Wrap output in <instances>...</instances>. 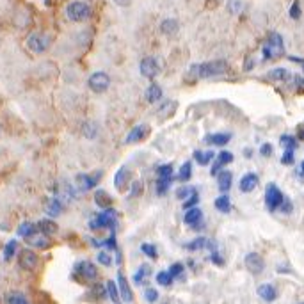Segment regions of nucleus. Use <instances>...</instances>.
<instances>
[{
	"instance_id": "31",
	"label": "nucleus",
	"mask_w": 304,
	"mask_h": 304,
	"mask_svg": "<svg viewBox=\"0 0 304 304\" xmlns=\"http://www.w3.org/2000/svg\"><path fill=\"white\" fill-rule=\"evenodd\" d=\"M194 159L200 166H206L210 160L213 159V151H201V149H196L194 151Z\"/></svg>"
},
{
	"instance_id": "40",
	"label": "nucleus",
	"mask_w": 304,
	"mask_h": 304,
	"mask_svg": "<svg viewBox=\"0 0 304 304\" xmlns=\"http://www.w3.org/2000/svg\"><path fill=\"white\" fill-rule=\"evenodd\" d=\"M279 142L287 149H295V148H297V141H295V137H292V135H281Z\"/></svg>"
},
{
	"instance_id": "12",
	"label": "nucleus",
	"mask_w": 304,
	"mask_h": 304,
	"mask_svg": "<svg viewBox=\"0 0 304 304\" xmlns=\"http://www.w3.org/2000/svg\"><path fill=\"white\" fill-rule=\"evenodd\" d=\"M101 175L103 172L98 171V172H93V175H78L77 176V183H78V187H80L82 190H91V189H95L96 187V183L100 182V178H101Z\"/></svg>"
},
{
	"instance_id": "24",
	"label": "nucleus",
	"mask_w": 304,
	"mask_h": 304,
	"mask_svg": "<svg viewBox=\"0 0 304 304\" xmlns=\"http://www.w3.org/2000/svg\"><path fill=\"white\" fill-rule=\"evenodd\" d=\"M267 78L274 82H287L290 78V71L285 70V68H274L267 73Z\"/></svg>"
},
{
	"instance_id": "64",
	"label": "nucleus",
	"mask_w": 304,
	"mask_h": 304,
	"mask_svg": "<svg viewBox=\"0 0 304 304\" xmlns=\"http://www.w3.org/2000/svg\"><path fill=\"white\" fill-rule=\"evenodd\" d=\"M302 70H304V62H302Z\"/></svg>"
},
{
	"instance_id": "63",
	"label": "nucleus",
	"mask_w": 304,
	"mask_h": 304,
	"mask_svg": "<svg viewBox=\"0 0 304 304\" xmlns=\"http://www.w3.org/2000/svg\"><path fill=\"white\" fill-rule=\"evenodd\" d=\"M301 175H302V176H304V162H302V164H301Z\"/></svg>"
},
{
	"instance_id": "3",
	"label": "nucleus",
	"mask_w": 304,
	"mask_h": 304,
	"mask_svg": "<svg viewBox=\"0 0 304 304\" xmlns=\"http://www.w3.org/2000/svg\"><path fill=\"white\" fill-rule=\"evenodd\" d=\"M50 43H52L50 36L45 32H32V34H29V37H27V47L34 54H43V52H47L48 48H50Z\"/></svg>"
},
{
	"instance_id": "6",
	"label": "nucleus",
	"mask_w": 304,
	"mask_h": 304,
	"mask_svg": "<svg viewBox=\"0 0 304 304\" xmlns=\"http://www.w3.org/2000/svg\"><path fill=\"white\" fill-rule=\"evenodd\" d=\"M88 84L93 93H98L100 95V93H105L108 89V85H111V77H108L107 73H103V71H96V73H93L91 77H89Z\"/></svg>"
},
{
	"instance_id": "61",
	"label": "nucleus",
	"mask_w": 304,
	"mask_h": 304,
	"mask_svg": "<svg viewBox=\"0 0 304 304\" xmlns=\"http://www.w3.org/2000/svg\"><path fill=\"white\" fill-rule=\"evenodd\" d=\"M299 137H301L302 141H304V128H299Z\"/></svg>"
},
{
	"instance_id": "26",
	"label": "nucleus",
	"mask_w": 304,
	"mask_h": 304,
	"mask_svg": "<svg viewBox=\"0 0 304 304\" xmlns=\"http://www.w3.org/2000/svg\"><path fill=\"white\" fill-rule=\"evenodd\" d=\"M95 203L100 206V208L107 210V208H111V206H112V198L108 196L105 190H96V192H95Z\"/></svg>"
},
{
	"instance_id": "15",
	"label": "nucleus",
	"mask_w": 304,
	"mask_h": 304,
	"mask_svg": "<svg viewBox=\"0 0 304 304\" xmlns=\"http://www.w3.org/2000/svg\"><path fill=\"white\" fill-rule=\"evenodd\" d=\"M148 134H149V126L148 125H137V126H134V128L130 130V134L126 135L125 142H126V144H134V142H139V141H142V139H146V137H148Z\"/></svg>"
},
{
	"instance_id": "55",
	"label": "nucleus",
	"mask_w": 304,
	"mask_h": 304,
	"mask_svg": "<svg viewBox=\"0 0 304 304\" xmlns=\"http://www.w3.org/2000/svg\"><path fill=\"white\" fill-rule=\"evenodd\" d=\"M210 260H212L215 265H219V267H223V265H224V260L219 256V253H217V251H213V253H212V256H210Z\"/></svg>"
},
{
	"instance_id": "39",
	"label": "nucleus",
	"mask_w": 304,
	"mask_h": 304,
	"mask_svg": "<svg viewBox=\"0 0 304 304\" xmlns=\"http://www.w3.org/2000/svg\"><path fill=\"white\" fill-rule=\"evenodd\" d=\"M157 281H159V285H162V287H171L172 283V276L169 274V270H162V272L157 274Z\"/></svg>"
},
{
	"instance_id": "23",
	"label": "nucleus",
	"mask_w": 304,
	"mask_h": 304,
	"mask_svg": "<svg viewBox=\"0 0 304 304\" xmlns=\"http://www.w3.org/2000/svg\"><path fill=\"white\" fill-rule=\"evenodd\" d=\"M160 31H162L164 36H175L176 32L180 31V24L175 20V18H167L160 24Z\"/></svg>"
},
{
	"instance_id": "32",
	"label": "nucleus",
	"mask_w": 304,
	"mask_h": 304,
	"mask_svg": "<svg viewBox=\"0 0 304 304\" xmlns=\"http://www.w3.org/2000/svg\"><path fill=\"white\" fill-rule=\"evenodd\" d=\"M215 208L219 210V212H224V213H228L231 210V201H230V198L226 196V194H223V196H219L215 200Z\"/></svg>"
},
{
	"instance_id": "21",
	"label": "nucleus",
	"mask_w": 304,
	"mask_h": 304,
	"mask_svg": "<svg viewBox=\"0 0 304 304\" xmlns=\"http://www.w3.org/2000/svg\"><path fill=\"white\" fill-rule=\"evenodd\" d=\"M230 141H231V135L230 134H223V132L210 134V135H206V137H205L206 144H213V146H224V144H228Z\"/></svg>"
},
{
	"instance_id": "5",
	"label": "nucleus",
	"mask_w": 304,
	"mask_h": 304,
	"mask_svg": "<svg viewBox=\"0 0 304 304\" xmlns=\"http://www.w3.org/2000/svg\"><path fill=\"white\" fill-rule=\"evenodd\" d=\"M283 200H285V196L279 190V187L274 185V183H269L267 189H265V205H267V208L270 212L279 208V205L283 203Z\"/></svg>"
},
{
	"instance_id": "59",
	"label": "nucleus",
	"mask_w": 304,
	"mask_h": 304,
	"mask_svg": "<svg viewBox=\"0 0 304 304\" xmlns=\"http://www.w3.org/2000/svg\"><path fill=\"white\" fill-rule=\"evenodd\" d=\"M205 247L213 253V251H217V242H215V240H206V246Z\"/></svg>"
},
{
	"instance_id": "7",
	"label": "nucleus",
	"mask_w": 304,
	"mask_h": 304,
	"mask_svg": "<svg viewBox=\"0 0 304 304\" xmlns=\"http://www.w3.org/2000/svg\"><path fill=\"white\" fill-rule=\"evenodd\" d=\"M244 265H246V269L249 270L253 276H258V274L264 272L265 269V260L262 258V254L258 253H249L246 254V258H244Z\"/></svg>"
},
{
	"instance_id": "37",
	"label": "nucleus",
	"mask_w": 304,
	"mask_h": 304,
	"mask_svg": "<svg viewBox=\"0 0 304 304\" xmlns=\"http://www.w3.org/2000/svg\"><path fill=\"white\" fill-rule=\"evenodd\" d=\"M36 230H37L36 224H32V223H21V224H20V228H18V235L24 236V238H25V236L32 235Z\"/></svg>"
},
{
	"instance_id": "10",
	"label": "nucleus",
	"mask_w": 304,
	"mask_h": 304,
	"mask_svg": "<svg viewBox=\"0 0 304 304\" xmlns=\"http://www.w3.org/2000/svg\"><path fill=\"white\" fill-rule=\"evenodd\" d=\"M130 182H132V171L128 167H121L118 172L114 175V187L119 190V192H125L128 189Z\"/></svg>"
},
{
	"instance_id": "62",
	"label": "nucleus",
	"mask_w": 304,
	"mask_h": 304,
	"mask_svg": "<svg viewBox=\"0 0 304 304\" xmlns=\"http://www.w3.org/2000/svg\"><path fill=\"white\" fill-rule=\"evenodd\" d=\"M116 2L121 4V6H123V4H126V2H128V0H116Z\"/></svg>"
},
{
	"instance_id": "11",
	"label": "nucleus",
	"mask_w": 304,
	"mask_h": 304,
	"mask_svg": "<svg viewBox=\"0 0 304 304\" xmlns=\"http://www.w3.org/2000/svg\"><path fill=\"white\" fill-rule=\"evenodd\" d=\"M37 262H39V258H37V254L31 249H24L20 253V256H18V264L25 270H34L37 267Z\"/></svg>"
},
{
	"instance_id": "41",
	"label": "nucleus",
	"mask_w": 304,
	"mask_h": 304,
	"mask_svg": "<svg viewBox=\"0 0 304 304\" xmlns=\"http://www.w3.org/2000/svg\"><path fill=\"white\" fill-rule=\"evenodd\" d=\"M141 251L146 254V256L153 258V260H157V258H159V253H157V247L151 246V244H142V246H141Z\"/></svg>"
},
{
	"instance_id": "28",
	"label": "nucleus",
	"mask_w": 304,
	"mask_h": 304,
	"mask_svg": "<svg viewBox=\"0 0 304 304\" xmlns=\"http://www.w3.org/2000/svg\"><path fill=\"white\" fill-rule=\"evenodd\" d=\"M160 98H162V89H160V85L151 84L148 88V91H146V100H148L149 103H157Z\"/></svg>"
},
{
	"instance_id": "9",
	"label": "nucleus",
	"mask_w": 304,
	"mask_h": 304,
	"mask_svg": "<svg viewBox=\"0 0 304 304\" xmlns=\"http://www.w3.org/2000/svg\"><path fill=\"white\" fill-rule=\"evenodd\" d=\"M139 70H141L142 77H146V78H155L157 75L160 73L159 61H157L155 57H144L141 61V66H139Z\"/></svg>"
},
{
	"instance_id": "35",
	"label": "nucleus",
	"mask_w": 304,
	"mask_h": 304,
	"mask_svg": "<svg viewBox=\"0 0 304 304\" xmlns=\"http://www.w3.org/2000/svg\"><path fill=\"white\" fill-rule=\"evenodd\" d=\"M190 176H192V164L185 162L182 166V169H180V172H178V180H180V182H189Z\"/></svg>"
},
{
	"instance_id": "30",
	"label": "nucleus",
	"mask_w": 304,
	"mask_h": 304,
	"mask_svg": "<svg viewBox=\"0 0 304 304\" xmlns=\"http://www.w3.org/2000/svg\"><path fill=\"white\" fill-rule=\"evenodd\" d=\"M4 301L9 302V304H27L29 299L25 297L21 292H9V294L6 295V299H4Z\"/></svg>"
},
{
	"instance_id": "16",
	"label": "nucleus",
	"mask_w": 304,
	"mask_h": 304,
	"mask_svg": "<svg viewBox=\"0 0 304 304\" xmlns=\"http://www.w3.org/2000/svg\"><path fill=\"white\" fill-rule=\"evenodd\" d=\"M183 221H185L189 226H192V228H201V224L203 223V212H201V208H198V206H192V208H187V213H185V217H183Z\"/></svg>"
},
{
	"instance_id": "17",
	"label": "nucleus",
	"mask_w": 304,
	"mask_h": 304,
	"mask_svg": "<svg viewBox=\"0 0 304 304\" xmlns=\"http://www.w3.org/2000/svg\"><path fill=\"white\" fill-rule=\"evenodd\" d=\"M238 187L242 192H253V190L258 187V175H254V172H247V175H244L238 183Z\"/></svg>"
},
{
	"instance_id": "58",
	"label": "nucleus",
	"mask_w": 304,
	"mask_h": 304,
	"mask_svg": "<svg viewBox=\"0 0 304 304\" xmlns=\"http://www.w3.org/2000/svg\"><path fill=\"white\" fill-rule=\"evenodd\" d=\"M295 85H297V91L304 93V78L302 77H295Z\"/></svg>"
},
{
	"instance_id": "22",
	"label": "nucleus",
	"mask_w": 304,
	"mask_h": 304,
	"mask_svg": "<svg viewBox=\"0 0 304 304\" xmlns=\"http://www.w3.org/2000/svg\"><path fill=\"white\" fill-rule=\"evenodd\" d=\"M36 228H37V231H41V233H45V235H54V233H57V231H59L57 223H54L52 219L39 221V223L36 224Z\"/></svg>"
},
{
	"instance_id": "57",
	"label": "nucleus",
	"mask_w": 304,
	"mask_h": 304,
	"mask_svg": "<svg viewBox=\"0 0 304 304\" xmlns=\"http://www.w3.org/2000/svg\"><path fill=\"white\" fill-rule=\"evenodd\" d=\"M260 153L264 157H270V155H272V146H270V144H264L260 148Z\"/></svg>"
},
{
	"instance_id": "2",
	"label": "nucleus",
	"mask_w": 304,
	"mask_h": 304,
	"mask_svg": "<svg viewBox=\"0 0 304 304\" xmlns=\"http://www.w3.org/2000/svg\"><path fill=\"white\" fill-rule=\"evenodd\" d=\"M285 54V43L283 37L279 36L277 32L269 34L267 43L264 47V57L265 59H277Z\"/></svg>"
},
{
	"instance_id": "60",
	"label": "nucleus",
	"mask_w": 304,
	"mask_h": 304,
	"mask_svg": "<svg viewBox=\"0 0 304 304\" xmlns=\"http://www.w3.org/2000/svg\"><path fill=\"white\" fill-rule=\"evenodd\" d=\"M221 167H223V166H221L219 162H215V164H213V167H212V175H217V171H219Z\"/></svg>"
},
{
	"instance_id": "20",
	"label": "nucleus",
	"mask_w": 304,
	"mask_h": 304,
	"mask_svg": "<svg viewBox=\"0 0 304 304\" xmlns=\"http://www.w3.org/2000/svg\"><path fill=\"white\" fill-rule=\"evenodd\" d=\"M258 295H260L264 301H267V302H272L274 299L277 297V290H276V287L274 285H270V283H264V285H260L258 287Z\"/></svg>"
},
{
	"instance_id": "36",
	"label": "nucleus",
	"mask_w": 304,
	"mask_h": 304,
	"mask_svg": "<svg viewBox=\"0 0 304 304\" xmlns=\"http://www.w3.org/2000/svg\"><path fill=\"white\" fill-rule=\"evenodd\" d=\"M16 249H18L16 240H9V242L6 244V247H4V258H6V260H11V258L14 256V253H16Z\"/></svg>"
},
{
	"instance_id": "54",
	"label": "nucleus",
	"mask_w": 304,
	"mask_h": 304,
	"mask_svg": "<svg viewBox=\"0 0 304 304\" xmlns=\"http://www.w3.org/2000/svg\"><path fill=\"white\" fill-rule=\"evenodd\" d=\"M290 16L294 18V20H299V18H301V9H299V2H294V6H292V9H290Z\"/></svg>"
},
{
	"instance_id": "52",
	"label": "nucleus",
	"mask_w": 304,
	"mask_h": 304,
	"mask_svg": "<svg viewBox=\"0 0 304 304\" xmlns=\"http://www.w3.org/2000/svg\"><path fill=\"white\" fill-rule=\"evenodd\" d=\"M91 294H93V297H96V299H103L105 295H107V290H105L101 285H96V287H93Z\"/></svg>"
},
{
	"instance_id": "38",
	"label": "nucleus",
	"mask_w": 304,
	"mask_h": 304,
	"mask_svg": "<svg viewBox=\"0 0 304 304\" xmlns=\"http://www.w3.org/2000/svg\"><path fill=\"white\" fill-rule=\"evenodd\" d=\"M205 246H206V238H205V236H198V238H194L192 242L185 244V247H187L189 251H200V249H203Z\"/></svg>"
},
{
	"instance_id": "46",
	"label": "nucleus",
	"mask_w": 304,
	"mask_h": 304,
	"mask_svg": "<svg viewBox=\"0 0 304 304\" xmlns=\"http://www.w3.org/2000/svg\"><path fill=\"white\" fill-rule=\"evenodd\" d=\"M192 192H196L194 187H183V189L176 190V198H178V200H187V198H189Z\"/></svg>"
},
{
	"instance_id": "4",
	"label": "nucleus",
	"mask_w": 304,
	"mask_h": 304,
	"mask_svg": "<svg viewBox=\"0 0 304 304\" xmlns=\"http://www.w3.org/2000/svg\"><path fill=\"white\" fill-rule=\"evenodd\" d=\"M66 16L71 21H84L91 16V7L85 2H71L66 7Z\"/></svg>"
},
{
	"instance_id": "33",
	"label": "nucleus",
	"mask_w": 304,
	"mask_h": 304,
	"mask_svg": "<svg viewBox=\"0 0 304 304\" xmlns=\"http://www.w3.org/2000/svg\"><path fill=\"white\" fill-rule=\"evenodd\" d=\"M82 134H84L88 139H95L96 135H98V126H96L93 121H85L84 125H82Z\"/></svg>"
},
{
	"instance_id": "47",
	"label": "nucleus",
	"mask_w": 304,
	"mask_h": 304,
	"mask_svg": "<svg viewBox=\"0 0 304 304\" xmlns=\"http://www.w3.org/2000/svg\"><path fill=\"white\" fill-rule=\"evenodd\" d=\"M96 260H98V264L105 265V267H111V265H112V258H111V254L105 253V251H101V253H98V256H96Z\"/></svg>"
},
{
	"instance_id": "1",
	"label": "nucleus",
	"mask_w": 304,
	"mask_h": 304,
	"mask_svg": "<svg viewBox=\"0 0 304 304\" xmlns=\"http://www.w3.org/2000/svg\"><path fill=\"white\" fill-rule=\"evenodd\" d=\"M226 71H228L226 61H210V62H203V64H192L189 75L194 78H210V77L224 75Z\"/></svg>"
},
{
	"instance_id": "53",
	"label": "nucleus",
	"mask_w": 304,
	"mask_h": 304,
	"mask_svg": "<svg viewBox=\"0 0 304 304\" xmlns=\"http://www.w3.org/2000/svg\"><path fill=\"white\" fill-rule=\"evenodd\" d=\"M283 164H294V149H285V155L281 157Z\"/></svg>"
},
{
	"instance_id": "19",
	"label": "nucleus",
	"mask_w": 304,
	"mask_h": 304,
	"mask_svg": "<svg viewBox=\"0 0 304 304\" xmlns=\"http://www.w3.org/2000/svg\"><path fill=\"white\" fill-rule=\"evenodd\" d=\"M231 183H233V175L230 171H221L217 175V185H219V190L223 194H226L231 189Z\"/></svg>"
},
{
	"instance_id": "56",
	"label": "nucleus",
	"mask_w": 304,
	"mask_h": 304,
	"mask_svg": "<svg viewBox=\"0 0 304 304\" xmlns=\"http://www.w3.org/2000/svg\"><path fill=\"white\" fill-rule=\"evenodd\" d=\"M281 212L283 213H290L292 212V201H287V200H283V203H281Z\"/></svg>"
},
{
	"instance_id": "43",
	"label": "nucleus",
	"mask_w": 304,
	"mask_h": 304,
	"mask_svg": "<svg viewBox=\"0 0 304 304\" xmlns=\"http://www.w3.org/2000/svg\"><path fill=\"white\" fill-rule=\"evenodd\" d=\"M142 190H144V185H142L141 180H135L132 183V189H130V198H137L142 194Z\"/></svg>"
},
{
	"instance_id": "25",
	"label": "nucleus",
	"mask_w": 304,
	"mask_h": 304,
	"mask_svg": "<svg viewBox=\"0 0 304 304\" xmlns=\"http://www.w3.org/2000/svg\"><path fill=\"white\" fill-rule=\"evenodd\" d=\"M151 276V267L149 265H141L137 272L134 274V283L135 285H144L148 277Z\"/></svg>"
},
{
	"instance_id": "48",
	"label": "nucleus",
	"mask_w": 304,
	"mask_h": 304,
	"mask_svg": "<svg viewBox=\"0 0 304 304\" xmlns=\"http://www.w3.org/2000/svg\"><path fill=\"white\" fill-rule=\"evenodd\" d=\"M198 201H200V196H198V192H192L189 198L185 200V203H183V208H192V206H196L198 205Z\"/></svg>"
},
{
	"instance_id": "51",
	"label": "nucleus",
	"mask_w": 304,
	"mask_h": 304,
	"mask_svg": "<svg viewBox=\"0 0 304 304\" xmlns=\"http://www.w3.org/2000/svg\"><path fill=\"white\" fill-rule=\"evenodd\" d=\"M169 274L172 277H182L183 276V265L182 264H172L171 269H169Z\"/></svg>"
},
{
	"instance_id": "50",
	"label": "nucleus",
	"mask_w": 304,
	"mask_h": 304,
	"mask_svg": "<svg viewBox=\"0 0 304 304\" xmlns=\"http://www.w3.org/2000/svg\"><path fill=\"white\" fill-rule=\"evenodd\" d=\"M144 299L148 302H155L157 299H159V292L155 290V288H146L144 292Z\"/></svg>"
},
{
	"instance_id": "44",
	"label": "nucleus",
	"mask_w": 304,
	"mask_h": 304,
	"mask_svg": "<svg viewBox=\"0 0 304 304\" xmlns=\"http://www.w3.org/2000/svg\"><path fill=\"white\" fill-rule=\"evenodd\" d=\"M107 294L111 295V299L114 302H119V294H118V288H116L114 281H108L107 283Z\"/></svg>"
},
{
	"instance_id": "45",
	"label": "nucleus",
	"mask_w": 304,
	"mask_h": 304,
	"mask_svg": "<svg viewBox=\"0 0 304 304\" xmlns=\"http://www.w3.org/2000/svg\"><path fill=\"white\" fill-rule=\"evenodd\" d=\"M217 162H219L221 166H226V164H231V162H233V155H231L230 151H221L219 157H217Z\"/></svg>"
},
{
	"instance_id": "34",
	"label": "nucleus",
	"mask_w": 304,
	"mask_h": 304,
	"mask_svg": "<svg viewBox=\"0 0 304 304\" xmlns=\"http://www.w3.org/2000/svg\"><path fill=\"white\" fill-rule=\"evenodd\" d=\"M176 101H167V103H164L162 107L159 108V118L160 119H166L167 116H171L172 112H175V108H176Z\"/></svg>"
},
{
	"instance_id": "42",
	"label": "nucleus",
	"mask_w": 304,
	"mask_h": 304,
	"mask_svg": "<svg viewBox=\"0 0 304 304\" xmlns=\"http://www.w3.org/2000/svg\"><path fill=\"white\" fill-rule=\"evenodd\" d=\"M242 7H244L242 0H228V11L231 14H238L242 11Z\"/></svg>"
},
{
	"instance_id": "49",
	"label": "nucleus",
	"mask_w": 304,
	"mask_h": 304,
	"mask_svg": "<svg viewBox=\"0 0 304 304\" xmlns=\"http://www.w3.org/2000/svg\"><path fill=\"white\" fill-rule=\"evenodd\" d=\"M157 176H172V166H171V164L159 166V167H157Z\"/></svg>"
},
{
	"instance_id": "18",
	"label": "nucleus",
	"mask_w": 304,
	"mask_h": 304,
	"mask_svg": "<svg viewBox=\"0 0 304 304\" xmlns=\"http://www.w3.org/2000/svg\"><path fill=\"white\" fill-rule=\"evenodd\" d=\"M118 283H119V294H121V299L125 302H132L134 301L132 288H130V285H128V279H126L121 272L118 274Z\"/></svg>"
},
{
	"instance_id": "29",
	"label": "nucleus",
	"mask_w": 304,
	"mask_h": 304,
	"mask_svg": "<svg viewBox=\"0 0 304 304\" xmlns=\"http://www.w3.org/2000/svg\"><path fill=\"white\" fill-rule=\"evenodd\" d=\"M171 182H172V176H159V180H157V194L164 196V194L167 192Z\"/></svg>"
},
{
	"instance_id": "8",
	"label": "nucleus",
	"mask_w": 304,
	"mask_h": 304,
	"mask_svg": "<svg viewBox=\"0 0 304 304\" xmlns=\"http://www.w3.org/2000/svg\"><path fill=\"white\" fill-rule=\"evenodd\" d=\"M111 208H107L105 212L98 213V215L91 217V223H89V228L91 230H103V228H114V219L111 217Z\"/></svg>"
},
{
	"instance_id": "27",
	"label": "nucleus",
	"mask_w": 304,
	"mask_h": 304,
	"mask_svg": "<svg viewBox=\"0 0 304 304\" xmlns=\"http://www.w3.org/2000/svg\"><path fill=\"white\" fill-rule=\"evenodd\" d=\"M47 213L50 217H57V215H61L62 213V205H61V201L59 200H55V198H52V200H48L47 201Z\"/></svg>"
},
{
	"instance_id": "13",
	"label": "nucleus",
	"mask_w": 304,
	"mask_h": 304,
	"mask_svg": "<svg viewBox=\"0 0 304 304\" xmlns=\"http://www.w3.org/2000/svg\"><path fill=\"white\" fill-rule=\"evenodd\" d=\"M25 242L29 244L31 247H36V249H48V247L52 246V242L48 240V236L45 235V233H36L34 231L32 235H29V236H25Z\"/></svg>"
},
{
	"instance_id": "14",
	"label": "nucleus",
	"mask_w": 304,
	"mask_h": 304,
	"mask_svg": "<svg viewBox=\"0 0 304 304\" xmlns=\"http://www.w3.org/2000/svg\"><path fill=\"white\" fill-rule=\"evenodd\" d=\"M78 274H80L84 279L91 281V279H96L98 277V270H96V265L91 264V262H80V264H77V267H75Z\"/></svg>"
}]
</instances>
